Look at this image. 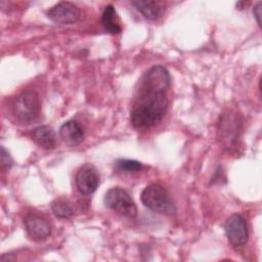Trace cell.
Segmentation results:
<instances>
[{
    "label": "cell",
    "mask_w": 262,
    "mask_h": 262,
    "mask_svg": "<svg viewBox=\"0 0 262 262\" xmlns=\"http://www.w3.org/2000/svg\"><path fill=\"white\" fill-rule=\"evenodd\" d=\"M136 97L130 113V121L134 128L145 129L158 124L165 116L168 107L166 91L138 85Z\"/></svg>",
    "instance_id": "1"
},
{
    "label": "cell",
    "mask_w": 262,
    "mask_h": 262,
    "mask_svg": "<svg viewBox=\"0 0 262 262\" xmlns=\"http://www.w3.org/2000/svg\"><path fill=\"white\" fill-rule=\"evenodd\" d=\"M41 101L35 90L28 89L20 92L11 102L10 112L12 117L21 124H31L40 115Z\"/></svg>",
    "instance_id": "2"
},
{
    "label": "cell",
    "mask_w": 262,
    "mask_h": 262,
    "mask_svg": "<svg viewBox=\"0 0 262 262\" xmlns=\"http://www.w3.org/2000/svg\"><path fill=\"white\" fill-rule=\"evenodd\" d=\"M242 125V118L234 111L228 110L220 115L217 122V138L225 149L236 148L241 138Z\"/></svg>",
    "instance_id": "3"
},
{
    "label": "cell",
    "mask_w": 262,
    "mask_h": 262,
    "mask_svg": "<svg viewBox=\"0 0 262 262\" xmlns=\"http://www.w3.org/2000/svg\"><path fill=\"white\" fill-rule=\"evenodd\" d=\"M142 204L152 212L170 215L175 213V206L165 187L151 183L147 185L140 194Z\"/></svg>",
    "instance_id": "4"
},
{
    "label": "cell",
    "mask_w": 262,
    "mask_h": 262,
    "mask_svg": "<svg viewBox=\"0 0 262 262\" xmlns=\"http://www.w3.org/2000/svg\"><path fill=\"white\" fill-rule=\"evenodd\" d=\"M105 206L129 218H134L137 215V208L130 194L122 187H113L108 189L104 195Z\"/></svg>",
    "instance_id": "5"
},
{
    "label": "cell",
    "mask_w": 262,
    "mask_h": 262,
    "mask_svg": "<svg viewBox=\"0 0 262 262\" xmlns=\"http://www.w3.org/2000/svg\"><path fill=\"white\" fill-rule=\"evenodd\" d=\"M224 230L229 243L233 247H242L248 241L249 232L247 222L239 214H232L226 219Z\"/></svg>",
    "instance_id": "6"
},
{
    "label": "cell",
    "mask_w": 262,
    "mask_h": 262,
    "mask_svg": "<svg viewBox=\"0 0 262 262\" xmlns=\"http://www.w3.org/2000/svg\"><path fill=\"white\" fill-rule=\"evenodd\" d=\"M99 184V175L96 168L91 164L81 166L76 174V186L84 195L92 194Z\"/></svg>",
    "instance_id": "7"
},
{
    "label": "cell",
    "mask_w": 262,
    "mask_h": 262,
    "mask_svg": "<svg viewBox=\"0 0 262 262\" xmlns=\"http://www.w3.org/2000/svg\"><path fill=\"white\" fill-rule=\"evenodd\" d=\"M170 82L171 78L168 70L161 64H157L152 66L143 74L139 84L151 89L167 91L170 86Z\"/></svg>",
    "instance_id": "8"
},
{
    "label": "cell",
    "mask_w": 262,
    "mask_h": 262,
    "mask_svg": "<svg viewBox=\"0 0 262 262\" xmlns=\"http://www.w3.org/2000/svg\"><path fill=\"white\" fill-rule=\"evenodd\" d=\"M80 9L71 2L62 1L47 11V16L57 24H74L80 18Z\"/></svg>",
    "instance_id": "9"
},
{
    "label": "cell",
    "mask_w": 262,
    "mask_h": 262,
    "mask_svg": "<svg viewBox=\"0 0 262 262\" xmlns=\"http://www.w3.org/2000/svg\"><path fill=\"white\" fill-rule=\"evenodd\" d=\"M24 224L28 236L35 242L45 239L51 231L48 221L35 213L28 214L24 219Z\"/></svg>",
    "instance_id": "10"
},
{
    "label": "cell",
    "mask_w": 262,
    "mask_h": 262,
    "mask_svg": "<svg viewBox=\"0 0 262 262\" xmlns=\"http://www.w3.org/2000/svg\"><path fill=\"white\" fill-rule=\"evenodd\" d=\"M59 136L67 144L78 145L84 139V131L77 121L70 120L61 125Z\"/></svg>",
    "instance_id": "11"
},
{
    "label": "cell",
    "mask_w": 262,
    "mask_h": 262,
    "mask_svg": "<svg viewBox=\"0 0 262 262\" xmlns=\"http://www.w3.org/2000/svg\"><path fill=\"white\" fill-rule=\"evenodd\" d=\"M32 139L42 148L52 149L56 144L55 133L49 126H39L32 130Z\"/></svg>",
    "instance_id": "12"
},
{
    "label": "cell",
    "mask_w": 262,
    "mask_h": 262,
    "mask_svg": "<svg viewBox=\"0 0 262 262\" xmlns=\"http://www.w3.org/2000/svg\"><path fill=\"white\" fill-rule=\"evenodd\" d=\"M131 4L139 12H141L146 18H148L150 20L157 19L162 14V11H163L161 4L157 1L137 0V1H132Z\"/></svg>",
    "instance_id": "13"
},
{
    "label": "cell",
    "mask_w": 262,
    "mask_h": 262,
    "mask_svg": "<svg viewBox=\"0 0 262 262\" xmlns=\"http://www.w3.org/2000/svg\"><path fill=\"white\" fill-rule=\"evenodd\" d=\"M101 24L105 31L110 34H119L121 32V26L117 16L116 9L113 5H106L101 14Z\"/></svg>",
    "instance_id": "14"
},
{
    "label": "cell",
    "mask_w": 262,
    "mask_h": 262,
    "mask_svg": "<svg viewBox=\"0 0 262 262\" xmlns=\"http://www.w3.org/2000/svg\"><path fill=\"white\" fill-rule=\"evenodd\" d=\"M51 210L53 214L58 218H69L74 214L71 203L62 198L55 199L51 203Z\"/></svg>",
    "instance_id": "15"
},
{
    "label": "cell",
    "mask_w": 262,
    "mask_h": 262,
    "mask_svg": "<svg viewBox=\"0 0 262 262\" xmlns=\"http://www.w3.org/2000/svg\"><path fill=\"white\" fill-rule=\"evenodd\" d=\"M116 165L119 169L128 171V172H134L141 169L142 165L140 162L135 160H128V159H120L116 162Z\"/></svg>",
    "instance_id": "16"
},
{
    "label": "cell",
    "mask_w": 262,
    "mask_h": 262,
    "mask_svg": "<svg viewBox=\"0 0 262 262\" xmlns=\"http://www.w3.org/2000/svg\"><path fill=\"white\" fill-rule=\"evenodd\" d=\"M13 164V161L9 155V152L4 148V146H1V166L3 169H9Z\"/></svg>",
    "instance_id": "17"
},
{
    "label": "cell",
    "mask_w": 262,
    "mask_h": 262,
    "mask_svg": "<svg viewBox=\"0 0 262 262\" xmlns=\"http://www.w3.org/2000/svg\"><path fill=\"white\" fill-rule=\"evenodd\" d=\"M253 14L257 20V24L258 26L260 27L261 26V15H262V3L261 2H258L255 6H254V9H253Z\"/></svg>",
    "instance_id": "18"
}]
</instances>
